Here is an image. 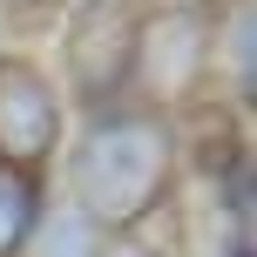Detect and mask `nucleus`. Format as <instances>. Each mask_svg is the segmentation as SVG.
Returning <instances> with one entry per match:
<instances>
[{"mask_svg": "<svg viewBox=\"0 0 257 257\" xmlns=\"http://www.w3.org/2000/svg\"><path fill=\"white\" fill-rule=\"evenodd\" d=\"M223 48H230V81L237 95H250V0H230V27H223Z\"/></svg>", "mask_w": 257, "mask_h": 257, "instance_id": "nucleus-6", "label": "nucleus"}, {"mask_svg": "<svg viewBox=\"0 0 257 257\" xmlns=\"http://www.w3.org/2000/svg\"><path fill=\"white\" fill-rule=\"evenodd\" d=\"M136 34L142 27H136L128 0H88V7H75V21L61 34V61H68V81L95 108L128 88V75H136Z\"/></svg>", "mask_w": 257, "mask_h": 257, "instance_id": "nucleus-2", "label": "nucleus"}, {"mask_svg": "<svg viewBox=\"0 0 257 257\" xmlns=\"http://www.w3.org/2000/svg\"><path fill=\"white\" fill-rule=\"evenodd\" d=\"M68 190L81 223H122L149 217L169 190V122L149 108H95L88 136L68 156Z\"/></svg>", "mask_w": 257, "mask_h": 257, "instance_id": "nucleus-1", "label": "nucleus"}, {"mask_svg": "<svg viewBox=\"0 0 257 257\" xmlns=\"http://www.w3.org/2000/svg\"><path fill=\"white\" fill-rule=\"evenodd\" d=\"M203 61H210V34H203L196 14H169V21H156V27L136 34V68L156 81V95L190 88Z\"/></svg>", "mask_w": 257, "mask_h": 257, "instance_id": "nucleus-4", "label": "nucleus"}, {"mask_svg": "<svg viewBox=\"0 0 257 257\" xmlns=\"http://www.w3.org/2000/svg\"><path fill=\"white\" fill-rule=\"evenodd\" d=\"M34 223H41V190H34V176L0 163V257L21 250L27 237H34Z\"/></svg>", "mask_w": 257, "mask_h": 257, "instance_id": "nucleus-5", "label": "nucleus"}, {"mask_svg": "<svg viewBox=\"0 0 257 257\" xmlns=\"http://www.w3.org/2000/svg\"><path fill=\"white\" fill-rule=\"evenodd\" d=\"M95 257H163V250L142 244V237H115V244H95Z\"/></svg>", "mask_w": 257, "mask_h": 257, "instance_id": "nucleus-7", "label": "nucleus"}, {"mask_svg": "<svg viewBox=\"0 0 257 257\" xmlns=\"http://www.w3.org/2000/svg\"><path fill=\"white\" fill-rule=\"evenodd\" d=\"M0 7H48V0H0Z\"/></svg>", "mask_w": 257, "mask_h": 257, "instance_id": "nucleus-8", "label": "nucleus"}, {"mask_svg": "<svg viewBox=\"0 0 257 257\" xmlns=\"http://www.w3.org/2000/svg\"><path fill=\"white\" fill-rule=\"evenodd\" d=\"M61 142V95L27 61H0V163L34 169Z\"/></svg>", "mask_w": 257, "mask_h": 257, "instance_id": "nucleus-3", "label": "nucleus"}]
</instances>
